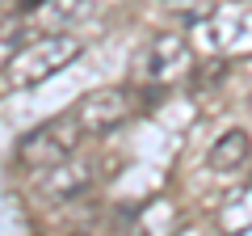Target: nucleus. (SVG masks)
<instances>
[{"label": "nucleus", "mask_w": 252, "mask_h": 236, "mask_svg": "<svg viewBox=\"0 0 252 236\" xmlns=\"http://www.w3.org/2000/svg\"><path fill=\"white\" fill-rule=\"evenodd\" d=\"M72 59H80V38H72V34H42V38H34V42L17 46V51L9 55V64H4V84H9V89H34V84L51 80L55 72H63Z\"/></svg>", "instance_id": "nucleus-1"}, {"label": "nucleus", "mask_w": 252, "mask_h": 236, "mask_svg": "<svg viewBox=\"0 0 252 236\" xmlns=\"http://www.w3.org/2000/svg\"><path fill=\"white\" fill-rule=\"evenodd\" d=\"M76 122H80L84 135H109V131L126 127L135 118V93L130 89H93L76 101Z\"/></svg>", "instance_id": "nucleus-3"}, {"label": "nucleus", "mask_w": 252, "mask_h": 236, "mask_svg": "<svg viewBox=\"0 0 252 236\" xmlns=\"http://www.w3.org/2000/svg\"><path fill=\"white\" fill-rule=\"evenodd\" d=\"M80 139H84V131H80V122H76V114H59V118L34 127L26 139H21L17 144V160L26 164V169H46V164L63 160L67 152H76Z\"/></svg>", "instance_id": "nucleus-2"}, {"label": "nucleus", "mask_w": 252, "mask_h": 236, "mask_svg": "<svg viewBox=\"0 0 252 236\" xmlns=\"http://www.w3.org/2000/svg\"><path fill=\"white\" fill-rule=\"evenodd\" d=\"M248 152H252L248 131H244V127H231V131H223V135L215 139L206 164H210L215 173H240L244 164H248Z\"/></svg>", "instance_id": "nucleus-6"}, {"label": "nucleus", "mask_w": 252, "mask_h": 236, "mask_svg": "<svg viewBox=\"0 0 252 236\" xmlns=\"http://www.w3.org/2000/svg\"><path fill=\"white\" fill-rule=\"evenodd\" d=\"M185 68H189V42L181 34H172V30H168V34H156L152 46L143 51V76L156 80V84L177 80Z\"/></svg>", "instance_id": "nucleus-5"}, {"label": "nucleus", "mask_w": 252, "mask_h": 236, "mask_svg": "<svg viewBox=\"0 0 252 236\" xmlns=\"http://www.w3.org/2000/svg\"><path fill=\"white\" fill-rule=\"evenodd\" d=\"M30 9H38L46 30H67V21L84 13V0H30Z\"/></svg>", "instance_id": "nucleus-7"}, {"label": "nucleus", "mask_w": 252, "mask_h": 236, "mask_svg": "<svg viewBox=\"0 0 252 236\" xmlns=\"http://www.w3.org/2000/svg\"><path fill=\"white\" fill-rule=\"evenodd\" d=\"M97 160L93 156H80V152H67L63 160L46 164V169H38V194L51 202H67V198H80L84 190H93V182H97Z\"/></svg>", "instance_id": "nucleus-4"}]
</instances>
